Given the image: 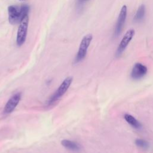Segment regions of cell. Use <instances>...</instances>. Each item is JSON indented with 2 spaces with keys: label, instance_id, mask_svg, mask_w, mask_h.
<instances>
[{
  "label": "cell",
  "instance_id": "3957f363",
  "mask_svg": "<svg viewBox=\"0 0 153 153\" xmlns=\"http://www.w3.org/2000/svg\"><path fill=\"white\" fill-rule=\"evenodd\" d=\"M92 39L93 36L90 33H88L83 37L77 52V54L75 58V62H79L84 59L87 54V49L91 43Z\"/></svg>",
  "mask_w": 153,
  "mask_h": 153
},
{
  "label": "cell",
  "instance_id": "7a4b0ae2",
  "mask_svg": "<svg viewBox=\"0 0 153 153\" xmlns=\"http://www.w3.org/2000/svg\"><path fill=\"white\" fill-rule=\"evenodd\" d=\"M72 81V77H67L62 82L60 85L58 87L57 90L53 93V94L49 98L47 101V104L51 105L56 101H57L66 92L68 88L70 87Z\"/></svg>",
  "mask_w": 153,
  "mask_h": 153
},
{
  "label": "cell",
  "instance_id": "8992f818",
  "mask_svg": "<svg viewBox=\"0 0 153 153\" xmlns=\"http://www.w3.org/2000/svg\"><path fill=\"white\" fill-rule=\"evenodd\" d=\"M134 33H135V31L133 29H130L126 32L123 38H122L120 43L119 44L117 50L116 51L115 56L117 57H119L121 56V54L123 53V52L124 51L127 46L128 45V44L132 39L134 35Z\"/></svg>",
  "mask_w": 153,
  "mask_h": 153
},
{
  "label": "cell",
  "instance_id": "7c38bea8",
  "mask_svg": "<svg viewBox=\"0 0 153 153\" xmlns=\"http://www.w3.org/2000/svg\"><path fill=\"white\" fill-rule=\"evenodd\" d=\"M135 143L137 146H139L142 149H147L149 146L148 143L146 140L142 139H136L135 140Z\"/></svg>",
  "mask_w": 153,
  "mask_h": 153
},
{
  "label": "cell",
  "instance_id": "ba28073f",
  "mask_svg": "<svg viewBox=\"0 0 153 153\" xmlns=\"http://www.w3.org/2000/svg\"><path fill=\"white\" fill-rule=\"evenodd\" d=\"M147 68L140 63H136L131 72V77L134 79H139L143 78L147 73Z\"/></svg>",
  "mask_w": 153,
  "mask_h": 153
},
{
  "label": "cell",
  "instance_id": "5b68a950",
  "mask_svg": "<svg viewBox=\"0 0 153 153\" xmlns=\"http://www.w3.org/2000/svg\"><path fill=\"white\" fill-rule=\"evenodd\" d=\"M127 14V7L126 5H124L121 8V10L119 13L117 21L115 25L114 32V36L115 37L118 36L121 33L126 22Z\"/></svg>",
  "mask_w": 153,
  "mask_h": 153
},
{
  "label": "cell",
  "instance_id": "8fae6325",
  "mask_svg": "<svg viewBox=\"0 0 153 153\" xmlns=\"http://www.w3.org/2000/svg\"><path fill=\"white\" fill-rule=\"evenodd\" d=\"M145 14V6L143 4H142L138 8L134 16V21L135 22H140L144 18Z\"/></svg>",
  "mask_w": 153,
  "mask_h": 153
},
{
  "label": "cell",
  "instance_id": "30bf717a",
  "mask_svg": "<svg viewBox=\"0 0 153 153\" xmlns=\"http://www.w3.org/2000/svg\"><path fill=\"white\" fill-rule=\"evenodd\" d=\"M125 120L131 126L136 129H139L142 127L141 124L132 115L129 114H125L124 116Z\"/></svg>",
  "mask_w": 153,
  "mask_h": 153
},
{
  "label": "cell",
  "instance_id": "9c48e42d",
  "mask_svg": "<svg viewBox=\"0 0 153 153\" xmlns=\"http://www.w3.org/2000/svg\"><path fill=\"white\" fill-rule=\"evenodd\" d=\"M62 145L66 149L72 151H78L81 149V146L76 142L65 139L62 141Z\"/></svg>",
  "mask_w": 153,
  "mask_h": 153
},
{
  "label": "cell",
  "instance_id": "52a82bcc",
  "mask_svg": "<svg viewBox=\"0 0 153 153\" xmlns=\"http://www.w3.org/2000/svg\"><path fill=\"white\" fill-rule=\"evenodd\" d=\"M21 99V93H16L13 94L10 99L6 103L4 109V114H10L11 113L16 107L19 104Z\"/></svg>",
  "mask_w": 153,
  "mask_h": 153
},
{
  "label": "cell",
  "instance_id": "5bb4252c",
  "mask_svg": "<svg viewBox=\"0 0 153 153\" xmlns=\"http://www.w3.org/2000/svg\"><path fill=\"white\" fill-rule=\"evenodd\" d=\"M20 1H24V0H20Z\"/></svg>",
  "mask_w": 153,
  "mask_h": 153
},
{
  "label": "cell",
  "instance_id": "277c9868",
  "mask_svg": "<svg viewBox=\"0 0 153 153\" xmlns=\"http://www.w3.org/2000/svg\"><path fill=\"white\" fill-rule=\"evenodd\" d=\"M28 23H29V17L27 16L25 17L23 19V20L20 23V25L19 26L17 33V38H16V43L19 46L22 45L26 41Z\"/></svg>",
  "mask_w": 153,
  "mask_h": 153
},
{
  "label": "cell",
  "instance_id": "6da1fadb",
  "mask_svg": "<svg viewBox=\"0 0 153 153\" xmlns=\"http://www.w3.org/2000/svg\"><path fill=\"white\" fill-rule=\"evenodd\" d=\"M29 7L27 5L23 4L20 7L10 5L8 8V20L12 24L20 23L27 16Z\"/></svg>",
  "mask_w": 153,
  "mask_h": 153
},
{
  "label": "cell",
  "instance_id": "4fadbf2b",
  "mask_svg": "<svg viewBox=\"0 0 153 153\" xmlns=\"http://www.w3.org/2000/svg\"><path fill=\"white\" fill-rule=\"evenodd\" d=\"M78 1H79V2H83L85 1H87V0H78Z\"/></svg>",
  "mask_w": 153,
  "mask_h": 153
}]
</instances>
